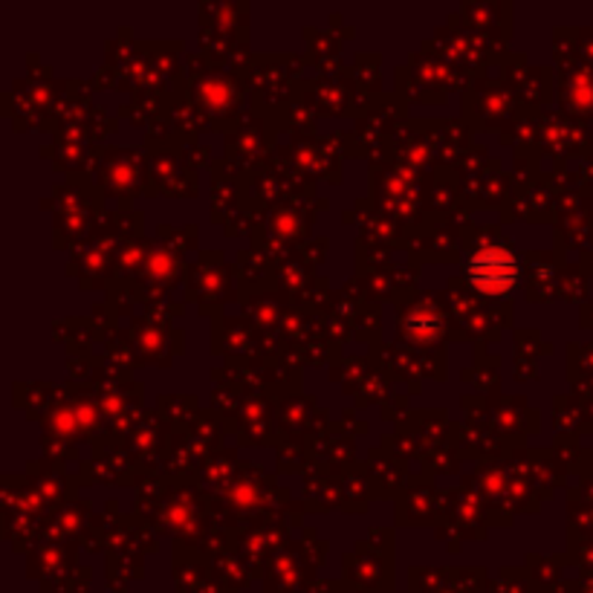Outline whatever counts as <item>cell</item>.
I'll use <instances>...</instances> for the list:
<instances>
[{
	"instance_id": "obj_1",
	"label": "cell",
	"mask_w": 593,
	"mask_h": 593,
	"mask_svg": "<svg viewBox=\"0 0 593 593\" xmlns=\"http://www.w3.org/2000/svg\"><path fill=\"white\" fill-rule=\"evenodd\" d=\"M469 278L483 293H504V290L516 285V261L509 258L507 252H481L469 264Z\"/></svg>"
}]
</instances>
